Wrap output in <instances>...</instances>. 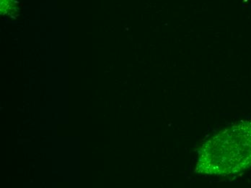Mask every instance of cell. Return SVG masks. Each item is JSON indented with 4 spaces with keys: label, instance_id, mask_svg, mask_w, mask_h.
Returning a JSON list of instances; mask_svg holds the SVG:
<instances>
[{
    "label": "cell",
    "instance_id": "obj_1",
    "mask_svg": "<svg viewBox=\"0 0 251 188\" xmlns=\"http://www.w3.org/2000/svg\"><path fill=\"white\" fill-rule=\"evenodd\" d=\"M251 167V122L234 125L202 148L197 169L209 175H227Z\"/></svg>",
    "mask_w": 251,
    "mask_h": 188
}]
</instances>
